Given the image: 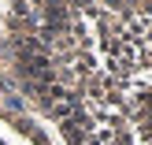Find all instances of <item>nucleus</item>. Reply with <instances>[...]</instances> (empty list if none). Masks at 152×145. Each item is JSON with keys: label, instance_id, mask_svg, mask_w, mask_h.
<instances>
[{"label": "nucleus", "instance_id": "obj_2", "mask_svg": "<svg viewBox=\"0 0 152 145\" xmlns=\"http://www.w3.org/2000/svg\"><path fill=\"white\" fill-rule=\"evenodd\" d=\"M0 145H4V141H0Z\"/></svg>", "mask_w": 152, "mask_h": 145}, {"label": "nucleus", "instance_id": "obj_1", "mask_svg": "<svg viewBox=\"0 0 152 145\" xmlns=\"http://www.w3.org/2000/svg\"><path fill=\"white\" fill-rule=\"evenodd\" d=\"M0 82L59 145H152V0H11Z\"/></svg>", "mask_w": 152, "mask_h": 145}]
</instances>
